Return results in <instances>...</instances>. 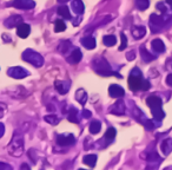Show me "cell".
I'll return each instance as SVG.
<instances>
[{"instance_id": "obj_1", "label": "cell", "mask_w": 172, "mask_h": 170, "mask_svg": "<svg viewBox=\"0 0 172 170\" xmlns=\"http://www.w3.org/2000/svg\"><path fill=\"white\" fill-rule=\"evenodd\" d=\"M9 152L14 157L21 156L23 152H24V138H23V135L18 131L14 132L11 142H9Z\"/></svg>"}, {"instance_id": "obj_2", "label": "cell", "mask_w": 172, "mask_h": 170, "mask_svg": "<svg viewBox=\"0 0 172 170\" xmlns=\"http://www.w3.org/2000/svg\"><path fill=\"white\" fill-rule=\"evenodd\" d=\"M92 67L93 70L97 72L98 74H101L104 77H109V76H112V74H116L114 72L111 70L110 67V64L107 63V60L103 57H98L93 60L92 63Z\"/></svg>"}, {"instance_id": "obj_3", "label": "cell", "mask_w": 172, "mask_h": 170, "mask_svg": "<svg viewBox=\"0 0 172 170\" xmlns=\"http://www.w3.org/2000/svg\"><path fill=\"white\" fill-rule=\"evenodd\" d=\"M23 59L27 63L32 64L34 67H41L44 65V58L41 57V54L31 50V49H27L23 52Z\"/></svg>"}, {"instance_id": "obj_4", "label": "cell", "mask_w": 172, "mask_h": 170, "mask_svg": "<svg viewBox=\"0 0 172 170\" xmlns=\"http://www.w3.org/2000/svg\"><path fill=\"white\" fill-rule=\"evenodd\" d=\"M142 72L138 67H135L131 73H130V77H128V86L132 91H137L142 88Z\"/></svg>"}, {"instance_id": "obj_5", "label": "cell", "mask_w": 172, "mask_h": 170, "mask_svg": "<svg viewBox=\"0 0 172 170\" xmlns=\"http://www.w3.org/2000/svg\"><path fill=\"white\" fill-rule=\"evenodd\" d=\"M7 74L12 78H16V79H23V78L27 77L28 72L20 66H14V67H11L7 70Z\"/></svg>"}, {"instance_id": "obj_6", "label": "cell", "mask_w": 172, "mask_h": 170, "mask_svg": "<svg viewBox=\"0 0 172 170\" xmlns=\"http://www.w3.org/2000/svg\"><path fill=\"white\" fill-rule=\"evenodd\" d=\"M9 5L19 9H32L36 6V2L33 0H13Z\"/></svg>"}, {"instance_id": "obj_7", "label": "cell", "mask_w": 172, "mask_h": 170, "mask_svg": "<svg viewBox=\"0 0 172 170\" xmlns=\"http://www.w3.org/2000/svg\"><path fill=\"white\" fill-rule=\"evenodd\" d=\"M57 143L61 146H68L75 143V137L71 134L67 135H59L57 137Z\"/></svg>"}, {"instance_id": "obj_8", "label": "cell", "mask_w": 172, "mask_h": 170, "mask_svg": "<svg viewBox=\"0 0 172 170\" xmlns=\"http://www.w3.org/2000/svg\"><path fill=\"white\" fill-rule=\"evenodd\" d=\"M109 93L110 96L113 97V98H120V97H123L125 95V91L121 86H119L117 84H113L109 88Z\"/></svg>"}, {"instance_id": "obj_9", "label": "cell", "mask_w": 172, "mask_h": 170, "mask_svg": "<svg viewBox=\"0 0 172 170\" xmlns=\"http://www.w3.org/2000/svg\"><path fill=\"white\" fill-rule=\"evenodd\" d=\"M146 104L151 107V110H158V109H162V99L157 96H150L149 98L146 99Z\"/></svg>"}, {"instance_id": "obj_10", "label": "cell", "mask_w": 172, "mask_h": 170, "mask_svg": "<svg viewBox=\"0 0 172 170\" xmlns=\"http://www.w3.org/2000/svg\"><path fill=\"white\" fill-rule=\"evenodd\" d=\"M54 88L55 90L60 93V95H65L70 90V81H54Z\"/></svg>"}, {"instance_id": "obj_11", "label": "cell", "mask_w": 172, "mask_h": 170, "mask_svg": "<svg viewBox=\"0 0 172 170\" xmlns=\"http://www.w3.org/2000/svg\"><path fill=\"white\" fill-rule=\"evenodd\" d=\"M21 23H23V18L20 16H12V17H9V19L5 20L4 25L9 28H12V27H18Z\"/></svg>"}, {"instance_id": "obj_12", "label": "cell", "mask_w": 172, "mask_h": 170, "mask_svg": "<svg viewBox=\"0 0 172 170\" xmlns=\"http://www.w3.org/2000/svg\"><path fill=\"white\" fill-rule=\"evenodd\" d=\"M110 112L113 114V115H117V116L124 115V112H125V103L123 100H118L117 103L110 109Z\"/></svg>"}, {"instance_id": "obj_13", "label": "cell", "mask_w": 172, "mask_h": 170, "mask_svg": "<svg viewBox=\"0 0 172 170\" xmlns=\"http://www.w3.org/2000/svg\"><path fill=\"white\" fill-rule=\"evenodd\" d=\"M82 51L79 49H74L72 51V53L67 57V62L71 64H78L82 60Z\"/></svg>"}, {"instance_id": "obj_14", "label": "cell", "mask_w": 172, "mask_h": 170, "mask_svg": "<svg viewBox=\"0 0 172 170\" xmlns=\"http://www.w3.org/2000/svg\"><path fill=\"white\" fill-rule=\"evenodd\" d=\"M31 33V26L28 24H24L21 23L18 27H17V34L20 38H27V36Z\"/></svg>"}, {"instance_id": "obj_15", "label": "cell", "mask_w": 172, "mask_h": 170, "mask_svg": "<svg viewBox=\"0 0 172 170\" xmlns=\"http://www.w3.org/2000/svg\"><path fill=\"white\" fill-rule=\"evenodd\" d=\"M80 43L84 45V47H86L87 50H93V49H96V39L93 38V37H85V38H82V40H80Z\"/></svg>"}, {"instance_id": "obj_16", "label": "cell", "mask_w": 172, "mask_h": 170, "mask_svg": "<svg viewBox=\"0 0 172 170\" xmlns=\"http://www.w3.org/2000/svg\"><path fill=\"white\" fill-rule=\"evenodd\" d=\"M71 6H72L73 11L77 14H82V13H84V11H85V5H84V2H82V0H73Z\"/></svg>"}, {"instance_id": "obj_17", "label": "cell", "mask_w": 172, "mask_h": 170, "mask_svg": "<svg viewBox=\"0 0 172 170\" xmlns=\"http://www.w3.org/2000/svg\"><path fill=\"white\" fill-rule=\"evenodd\" d=\"M151 46H152L153 51H156L157 53H162V52L165 51V45H164V43L160 39H154V40H152Z\"/></svg>"}, {"instance_id": "obj_18", "label": "cell", "mask_w": 172, "mask_h": 170, "mask_svg": "<svg viewBox=\"0 0 172 170\" xmlns=\"http://www.w3.org/2000/svg\"><path fill=\"white\" fill-rule=\"evenodd\" d=\"M75 99H77L82 105H84V104L87 102V93H86V91L84 89L77 90V92H75Z\"/></svg>"}, {"instance_id": "obj_19", "label": "cell", "mask_w": 172, "mask_h": 170, "mask_svg": "<svg viewBox=\"0 0 172 170\" xmlns=\"http://www.w3.org/2000/svg\"><path fill=\"white\" fill-rule=\"evenodd\" d=\"M150 24H151V26L156 27V28L162 27V25L164 24V19L162 17H158L157 14H152L150 17Z\"/></svg>"}, {"instance_id": "obj_20", "label": "cell", "mask_w": 172, "mask_h": 170, "mask_svg": "<svg viewBox=\"0 0 172 170\" xmlns=\"http://www.w3.org/2000/svg\"><path fill=\"white\" fill-rule=\"evenodd\" d=\"M67 119L72 123H79V118H78V110L75 107H71L68 114H67Z\"/></svg>"}, {"instance_id": "obj_21", "label": "cell", "mask_w": 172, "mask_h": 170, "mask_svg": "<svg viewBox=\"0 0 172 170\" xmlns=\"http://www.w3.org/2000/svg\"><path fill=\"white\" fill-rule=\"evenodd\" d=\"M82 162H84L86 165H89V167H94V165H96V163H97V156H96V155H93V154L86 155V156H84Z\"/></svg>"}, {"instance_id": "obj_22", "label": "cell", "mask_w": 172, "mask_h": 170, "mask_svg": "<svg viewBox=\"0 0 172 170\" xmlns=\"http://www.w3.org/2000/svg\"><path fill=\"white\" fill-rule=\"evenodd\" d=\"M140 56H142V58H143V60L146 62V63H149V62H152L154 59V57L152 54L150 53L146 49H145V46H142L140 47Z\"/></svg>"}, {"instance_id": "obj_23", "label": "cell", "mask_w": 172, "mask_h": 170, "mask_svg": "<svg viewBox=\"0 0 172 170\" xmlns=\"http://www.w3.org/2000/svg\"><path fill=\"white\" fill-rule=\"evenodd\" d=\"M145 33H146V30H145V27L143 26L135 27V28L132 30V34H133V37H135L136 39H140L142 37L145 36Z\"/></svg>"}, {"instance_id": "obj_24", "label": "cell", "mask_w": 172, "mask_h": 170, "mask_svg": "<svg viewBox=\"0 0 172 170\" xmlns=\"http://www.w3.org/2000/svg\"><path fill=\"white\" fill-rule=\"evenodd\" d=\"M100 129H101V123L99 121H93L90 124V128H89V130H90V132L92 135L98 134L100 131Z\"/></svg>"}, {"instance_id": "obj_25", "label": "cell", "mask_w": 172, "mask_h": 170, "mask_svg": "<svg viewBox=\"0 0 172 170\" xmlns=\"http://www.w3.org/2000/svg\"><path fill=\"white\" fill-rule=\"evenodd\" d=\"M58 14L61 16L64 19H71V13L67 6H60L58 9Z\"/></svg>"}, {"instance_id": "obj_26", "label": "cell", "mask_w": 172, "mask_h": 170, "mask_svg": "<svg viewBox=\"0 0 172 170\" xmlns=\"http://www.w3.org/2000/svg\"><path fill=\"white\" fill-rule=\"evenodd\" d=\"M103 43L105 46H113L117 43V38L114 36H105L103 38Z\"/></svg>"}, {"instance_id": "obj_27", "label": "cell", "mask_w": 172, "mask_h": 170, "mask_svg": "<svg viewBox=\"0 0 172 170\" xmlns=\"http://www.w3.org/2000/svg\"><path fill=\"white\" fill-rule=\"evenodd\" d=\"M44 119H45L47 123L52 124V125H57V124L60 122V118L57 117L55 115H47V116L44 117Z\"/></svg>"}, {"instance_id": "obj_28", "label": "cell", "mask_w": 172, "mask_h": 170, "mask_svg": "<svg viewBox=\"0 0 172 170\" xmlns=\"http://www.w3.org/2000/svg\"><path fill=\"white\" fill-rule=\"evenodd\" d=\"M72 45H71V43L70 42H61L60 43V45L58 46V51L60 52V53H66L68 50H70V47H71Z\"/></svg>"}, {"instance_id": "obj_29", "label": "cell", "mask_w": 172, "mask_h": 170, "mask_svg": "<svg viewBox=\"0 0 172 170\" xmlns=\"http://www.w3.org/2000/svg\"><path fill=\"white\" fill-rule=\"evenodd\" d=\"M66 30V24H65V21L61 20V19H59V20H57L54 24V31L55 32H64Z\"/></svg>"}, {"instance_id": "obj_30", "label": "cell", "mask_w": 172, "mask_h": 170, "mask_svg": "<svg viewBox=\"0 0 172 170\" xmlns=\"http://www.w3.org/2000/svg\"><path fill=\"white\" fill-rule=\"evenodd\" d=\"M136 6L138 9L144 11L150 6V1L149 0H136Z\"/></svg>"}, {"instance_id": "obj_31", "label": "cell", "mask_w": 172, "mask_h": 170, "mask_svg": "<svg viewBox=\"0 0 172 170\" xmlns=\"http://www.w3.org/2000/svg\"><path fill=\"white\" fill-rule=\"evenodd\" d=\"M172 149V142L171 139H166V141H164L163 143H162V150L165 155H167L169 152L171 151Z\"/></svg>"}, {"instance_id": "obj_32", "label": "cell", "mask_w": 172, "mask_h": 170, "mask_svg": "<svg viewBox=\"0 0 172 170\" xmlns=\"http://www.w3.org/2000/svg\"><path fill=\"white\" fill-rule=\"evenodd\" d=\"M116 137V129L114 128H109L105 132V139L107 141H112Z\"/></svg>"}, {"instance_id": "obj_33", "label": "cell", "mask_w": 172, "mask_h": 170, "mask_svg": "<svg viewBox=\"0 0 172 170\" xmlns=\"http://www.w3.org/2000/svg\"><path fill=\"white\" fill-rule=\"evenodd\" d=\"M120 40H121V43H120V46H119V51H123V50L126 49L127 46V38L124 33H120Z\"/></svg>"}, {"instance_id": "obj_34", "label": "cell", "mask_w": 172, "mask_h": 170, "mask_svg": "<svg viewBox=\"0 0 172 170\" xmlns=\"http://www.w3.org/2000/svg\"><path fill=\"white\" fill-rule=\"evenodd\" d=\"M152 115H153V117L157 119V121H160V119H163L164 116H165V114H164V111L162 110V109H158V110H154V111H152Z\"/></svg>"}, {"instance_id": "obj_35", "label": "cell", "mask_w": 172, "mask_h": 170, "mask_svg": "<svg viewBox=\"0 0 172 170\" xmlns=\"http://www.w3.org/2000/svg\"><path fill=\"white\" fill-rule=\"evenodd\" d=\"M151 88V85H150V81H143V83H142V88L140 89L144 90V91H146V90H149Z\"/></svg>"}, {"instance_id": "obj_36", "label": "cell", "mask_w": 172, "mask_h": 170, "mask_svg": "<svg viewBox=\"0 0 172 170\" xmlns=\"http://www.w3.org/2000/svg\"><path fill=\"white\" fill-rule=\"evenodd\" d=\"M144 125L146 126V129H149V130H152L154 128V124L152 121H145Z\"/></svg>"}, {"instance_id": "obj_37", "label": "cell", "mask_w": 172, "mask_h": 170, "mask_svg": "<svg viewBox=\"0 0 172 170\" xmlns=\"http://www.w3.org/2000/svg\"><path fill=\"white\" fill-rule=\"evenodd\" d=\"M12 167L9 164H6V163H1L0 162V170H11Z\"/></svg>"}, {"instance_id": "obj_38", "label": "cell", "mask_w": 172, "mask_h": 170, "mask_svg": "<svg viewBox=\"0 0 172 170\" xmlns=\"http://www.w3.org/2000/svg\"><path fill=\"white\" fill-rule=\"evenodd\" d=\"M82 117L84 118H91V116H92V114H91L90 110H82Z\"/></svg>"}, {"instance_id": "obj_39", "label": "cell", "mask_w": 172, "mask_h": 170, "mask_svg": "<svg viewBox=\"0 0 172 170\" xmlns=\"http://www.w3.org/2000/svg\"><path fill=\"white\" fill-rule=\"evenodd\" d=\"M127 57V60H133L135 59V51H131V52H128L126 54Z\"/></svg>"}, {"instance_id": "obj_40", "label": "cell", "mask_w": 172, "mask_h": 170, "mask_svg": "<svg viewBox=\"0 0 172 170\" xmlns=\"http://www.w3.org/2000/svg\"><path fill=\"white\" fill-rule=\"evenodd\" d=\"M166 84H167V85H170V86H172V73L171 74H169V76L166 77Z\"/></svg>"}, {"instance_id": "obj_41", "label": "cell", "mask_w": 172, "mask_h": 170, "mask_svg": "<svg viewBox=\"0 0 172 170\" xmlns=\"http://www.w3.org/2000/svg\"><path fill=\"white\" fill-rule=\"evenodd\" d=\"M4 134H5V126L2 123H0V138L4 136Z\"/></svg>"}, {"instance_id": "obj_42", "label": "cell", "mask_w": 172, "mask_h": 170, "mask_svg": "<svg viewBox=\"0 0 172 170\" xmlns=\"http://www.w3.org/2000/svg\"><path fill=\"white\" fill-rule=\"evenodd\" d=\"M157 7H158V9H160L162 12H165V11H166V7L164 6L163 4H158V5H157Z\"/></svg>"}, {"instance_id": "obj_43", "label": "cell", "mask_w": 172, "mask_h": 170, "mask_svg": "<svg viewBox=\"0 0 172 170\" xmlns=\"http://www.w3.org/2000/svg\"><path fill=\"white\" fill-rule=\"evenodd\" d=\"M21 169H30V167H28L27 164H23V165H21Z\"/></svg>"}, {"instance_id": "obj_44", "label": "cell", "mask_w": 172, "mask_h": 170, "mask_svg": "<svg viewBox=\"0 0 172 170\" xmlns=\"http://www.w3.org/2000/svg\"><path fill=\"white\" fill-rule=\"evenodd\" d=\"M166 2H167V4H170V5L172 6V0H166Z\"/></svg>"}, {"instance_id": "obj_45", "label": "cell", "mask_w": 172, "mask_h": 170, "mask_svg": "<svg viewBox=\"0 0 172 170\" xmlns=\"http://www.w3.org/2000/svg\"><path fill=\"white\" fill-rule=\"evenodd\" d=\"M59 2H66V1H68V0H58Z\"/></svg>"}]
</instances>
